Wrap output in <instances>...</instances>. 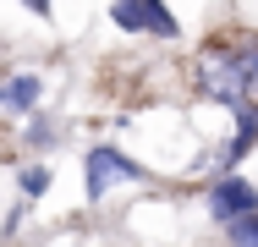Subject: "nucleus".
<instances>
[{
  "label": "nucleus",
  "instance_id": "f257e3e1",
  "mask_svg": "<svg viewBox=\"0 0 258 247\" xmlns=\"http://www.w3.org/2000/svg\"><path fill=\"white\" fill-rule=\"evenodd\" d=\"M198 72H204L209 94L242 115V110H247L242 99L258 88V39H253V44H209L204 60H198Z\"/></svg>",
  "mask_w": 258,
  "mask_h": 247
},
{
  "label": "nucleus",
  "instance_id": "f03ea898",
  "mask_svg": "<svg viewBox=\"0 0 258 247\" xmlns=\"http://www.w3.org/2000/svg\"><path fill=\"white\" fill-rule=\"evenodd\" d=\"M149 170L132 159V154H121V148H88V165H83V193L88 203H99L115 181H143Z\"/></svg>",
  "mask_w": 258,
  "mask_h": 247
},
{
  "label": "nucleus",
  "instance_id": "7ed1b4c3",
  "mask_svg": "<svg viewBox=\"0 0 258 247\" xmlns=\"http://www.w3.org/2000/svg\"><path fill=\"white\" fill-rule=\"evenodd\" d=\"M209 214H214V220H225V225H236V220L258 214L253 181H247V176H220V181H214V193H209Z\"/></svg>",
  "mask_w": 258,
  "mask_h": 247
},
{
  "label": "nucleus",
  "instance_id": "20e7f679",
  "mask_svg": "<svg viewBox=\"0 0 258 247\" xmlns=\"http://www.w3.org/2000/svg\"><path fill=\"white\" fill-rule=\"evenodd\" d=\"M115 28L126 33H154V39H176V17L159 6V0H132V6H110Z\"/></svg>",
  "mask_w": 258,
  "mask_h": 247
},
{
  "label": "nucleus",
  "instance_id": "39448f33",
  "mask_svg": "<svg viewBox=\"0 0 258 247\" xmlns=\"http://www.w3.org/2000/svg\"><path fill=\"white\" fill-rule=\"evenodd\" d=\"M0 104H6V110H33V104H39V77H28V72L11 77L6 94H0Z\"/></svg>",
  "mask_w": 258,
  "mask_h": 247
},
{
  "label": "nucleus",
  "instance_id": "423d86ee",
  "mask_svg": "<svg viewBox=\"0 0 258 247\" xmlns=\"http://www.w3.org/2000/svg\"><path fill=\"white\" fill-rule=\"evenodd\" d=\"M253 143H258V110H242V115H236V138H231V165L247 159Z\"/></svg>",
  "mask_w": 258,
  "mask_h": 247
},
{
  "label": "nucleus",
  "instance_id": "0eeeda50",
  "mask_svg": "<svg viewBox=\"0 0 258 247\" xmlns=\"http://www.w3.org/2000/svg\"><path fill=\"white\" fill-rule=\"evenodd\" d=\"M50 170L44 165H28V170H17V187H22V198H39V193H50Z\"/></svg>",
  "mask_w": 258,
  "mask_h": 247
},
{
  "label": "nucleus",
  "instance_id": "6e6552de",
  "mask_svg": "<svg viewBox=\"0 0 258 247\" xmlns=\"http://www.w3.org/2000/svg\"><path fill=\"white\" fill-rule=\"evenodd\" d=\"M225 236H231V247H258V214L236 220V225H225Z\"/></svg>",
  "mask_w": 258,
  "mask_h": 247
},
{
  "label": "nucleus",
  "instance_id": "1a4fd4ad",
  "mask_svg": "<svg viewBox=\"0 0 258 247\" xmlns=\"http://www.w3.org/2000/svg\"><path fill=\"white\" fill-rule=\"evenodd\" d=\"M28 143H33V148H50V143H55V127L44 121V115H39V121L28 127Z\"/></svg>",
  "mask_w": 258,
  "mask_h": 247
},
{
  "label": "nucleus",
  "instance_id": "9d476101",
  "mask_svg": "<svg viewBox=\"0 0 258 247\" xmlns=\"http://www.w3.org/2000/svg\"><path fill=\"white\" fill-rule=\"evenodd\" d=\"M22 214H28V209H22V203H17V209H11V214H6V236H17V231H22Z\"/></svg>",
  "mask_w": 258,
  "mask_h": 247
}]
</instances>
